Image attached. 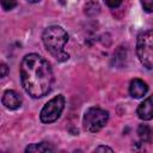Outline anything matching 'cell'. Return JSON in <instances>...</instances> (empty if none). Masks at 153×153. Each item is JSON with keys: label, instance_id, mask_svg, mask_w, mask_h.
Returning <instances> with one entry per match:
<instances>
[{"label": "cell", "instance_id": "cell-4", "mask_svg": "<svg viewBox=\"0 0 153 153\" xmlns=\"http://www.w3.org/2000/svg\"><path fill=\"white\" fill-rule=\"evenodd\" d=\"M109 120V112L100 108H90L84 114V128L90 133L99 131Z\"/></svg>", "mask_w": 153, "mask_h": 153}, {"label": "cell", "instance_id": "cell-3", "mask_svg": "<svg viewBox=\"0 0 153 153\" xmlns=\"http://www.w3.org/2000/svg\"><path fill=\"white\" fill-rule=\"evenodd\" d=\"M136 53L145 67L153 68V30L145 31L137 37Z\"/></svg>", "mask_w": 153, "mask_h": 153}, {"label": "cell", "instance_id": "cell-12", "mask_svg": "<svg viewBox=\"0 0 153 153\" xmlns=\"http://www.w3.org/2000/svg\"><path fill=\"white\" fill-rule=\"evenodd\" d=\"M141 4L147 12H153V0H141Z\"/></svg>", "mask_w": 153, "mask_h": 153}, {"label": "cell", "instance_id": "cell-10", "mask_svg": "<svg viewBox=\"0 0 153 153\" xmlns=\"http://www.w3.org/2000/svg\"><path fill=\"white\" fill-rule=\"evenodd\" d=\"M137 134H139L141 141H143V142H148L152 139V130H151V128L148 126H145V124L139 126Z\"/></svg>", "mask_w": 153, "mask_h": 153}, {"label": "cell", "instance_id": "cell-2", "mask_svg": "<svg viewBox=\"0 0 153 153\" xmlns=\"http://www.w3.org/2000/svg\"><path fill=\"white\" fill-rule=\"evenodd\" d=\"M42 39L47 50L56 60L59 61L68 60L69 55L63 50L65 44L68 42V35L61 26L53 25L47 27L42 35Z\"/></svg>", "mask_w": 153, "mask_h": 153}, {"label": "cell", "instance_id": "cell-15", "mask_svg": "<svg viewBox=\"0 0 153 153\" xmlns=\"http://www.w3.org/2000/svg\"><path fill=\"white\" fill-rule=\"evenodd\" d=\"M0 68H1V78H5L7 75V73H8V68H7V66L5 63H1Z\"/></svg>", "mask_w": 153, "mask_h": 153}, {"label": "cell", "instance_id": "cell-6", "mask_svg": "<svg viewBox=\"0 0 153 153\" xmlns=\"http://www.w3.org/2000/svg\"><path fill=\"white\" fill-rule=\"evenodd\" d=\"M137 116L143 121H149L153 118V94L146 98L136 110Z\"/></svg>", "mask_w": 153, "mask_h": 153}, {"label": "cell", "instance_id": "cell-5", "mask_svg": "<svg viewBox=\"0 0 153 153\" xmlns=\"http://www.w3.org/2000/svg\"><path fill=\"white\" fill-rule=\"evenodd\" d=\"M63 108H65V97L62 94H59V96L54 97L41 110V114H39L41 121L43 123L55 122L60 117Z\"/></svg>", "mask_w": 153, "mask_h": 153}, {"label": "cell", "instance_id": "cell-9", "mask_svg": "<svg viewBox=\"0 0 153 153\" xmlns=\"http://www.w3.org/2000/svg\"><path fill=\"white\" fill-rule=\"evenodd\" d=\"M54 148L47 142H39V143H32L25 148V152H53Z\"/></svg>", "mask_w": 153, "mask_h": 153}, {"label": "cell", "instance_id": "cell-8", "mask_svg": "<svg viewBox=\"0 0 153 153\" xmlns=\"http://www.w3.org/2000/svg\"><path fill=\"white\" fill-rule=\"evenodd\" d=\"M148 91L147 84L141 79H133L129 85V93L133 98H141Z\"/></svg>", "mask_w": 153, "mask_h": 153}, {"label": "cell", "instance_id": "cell-7", "mask_svg": "<svg viewBox=\"0 0 153 153\" xmlns=\"http://www.w3.org/2000/svg\"><path fill=\"white\" fill-rule=\"evenodd\" d=\"M2 104L7 108V109H11V110H16L18 109L20 105H22V97L12 91V90H7L4 92V96H2Z\"/></svg>", "mask_w": 153, "mask_h": 153}, {"label": "cell", "instance_id": "cell-11", "mask_svg": "<svg viewBox=\"0 0 153 153\" xmlns=\"http://www.w3.org/2000/svg\"><path fill=\"white\" fill-rule=\"evenodd\" d=\"M16 5H17V0H1V6L6 11L12 10L13 7H16Z\"/></svg>", "mask_w": 153, "mask_h": 153}, {"label": "cell", "instance_id": "cell-1", "mask_svg": "<svg viewBox=\"0 0 153 153\" xmlns=\"http://www.w3.org/2000/svg\"><path fill=\"white\" fill-rule=\"evenodd\" d=\"M53 71L47 60L37 54L26 55L20 63V80L32 98L44 97L53 85Z\"/></svg>", "mask_w": 153, "mask_h": 153}, {"label": "cell", "instance_id": "cell-13", "mask_svg": "<svg viewBox=\"0 0 153 153\" xmlns=\"http://www.w3.org/2000/svg\"><path fill=\"white\" fill-rule=\"evenodd\" d=\"M122 1H123V0H105L106 5H108L109 7H111V8H116V7H118V6L122 4Z\"/></svg>", "mask_w": 153, "mask_h": 153}, {"label": "cell", "instance_id": "cell-16", "mask_svg": "<svg viewBox=\"0 0 153 153\" xmlns=\"http://www.w3.org/2000/svg\"><path fill=\"white\" fill-rule=\"evenodd\" d=\"M29 1H30V2H38L39 0H29Z\"/></svg>", "mask_w": 153, "mask_h": 153}, {"label": "cell", "instance_id": "cell-14", "mask_svg": "<svg viewBox=\"0 0 153 153\" xmlns=\"http://www.w3.org/2000/svg\"><path fill=\"white\" fill-rule=\"evenodd\" d=\"M94 152H112V148L110 147H106V146H98Z\"/></svg>", "mask_w": 153, "mask_h": 153}]
</instances>
